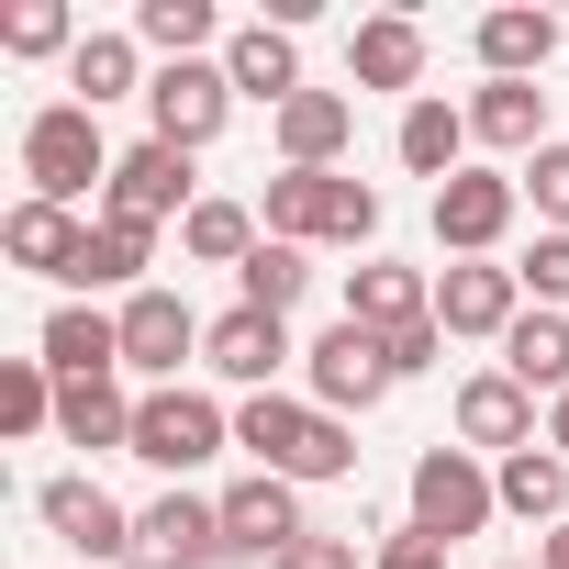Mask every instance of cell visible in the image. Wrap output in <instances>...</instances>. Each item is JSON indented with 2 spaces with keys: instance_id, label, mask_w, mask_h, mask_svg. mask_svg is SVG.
Here are the masks:
<instances>
[{
  "instance_id": "cell-36",
  "label": "cell",
  "mask_w": 569,
  "mask_h": 569,
  "mask_svg": "<svg viewBox=\"0 0 569 569\" xmlns=\"http://www.w3.org/2000/svg\"><path fill=\"white\" fill-rule=\"evenodd\" d=\"M513 190L547 212V234H569V146H536V157L513 168Z\"/></svg>"
},
{
  "instance_id": "cell-3",
  "label": "cell",
  "mask_w": 569,
  "mask_h": 569,
  "mask_svg": "<svg viewBox=\"0 0 569 569\" xmlns=\"http://www.w3.org/2000/svg\"><path fill=\"white\" fill-rule=\"evenodd\" d=\"M112 146H101V112L90 101H46L34 123H23V179H34V201H79V190H112Z\"/></svg>"
},
{
  "instance_id": "cell-1",
  "label": "cell",
  "mask_w": 569,
  "mask_h": 569,
  "mask_svg": "<svg viewBox=\"0 0 569 569\" xmlns=\"http://www.w3.org/2000/svg\"><path fill=\"white\" fill-rule=\"evenodd\" d=\"M234 447H246L257 469H279V480H347V469H358V436H347L325 402H291V391H257V402L234 413Z\"/></svg>"
},
{
  "instance_id": "cell-7",
  "label": "cell",
  "mask_w": 569,
  "mask_h": 569,
  "mask_svg": "<svg viewBox=\"0 0 569 569\" xmlns=\"http://www.w3.org/2000/svg\"><path fill=\"white\" fill-rule=\"evenodd\" d=\"M302 536H313V525H302V480H279V469H246V480L223 491V547H234V558H268V569H279Z\"/></svg>"
},
{
  "instance_id": "cell-16",
  "label": "cell",
  "mask_w": 569,
  "mask_h": 569,
  "mask_svg": "<svg viewBox=\"0 0 569 569\" xmlns=\"http://www.w3.org/2000/svg\"><path fill=\"white\" fill-rule=\"evenodd\" d=\"M458 447H469V458H480V447H502V458L547 447V436H536V391H525L513 369H480V380H458Z\"/></svg>"
},
{
  "instance_id": "cell-11",
  "label": "cell",
  "mask_w": 569,
  "mask_h": 569,
  "mask_svg": "<svg viewBox=\"0 0 569 569\" xmlns=\"http://www.w3.org/2000/svg\"><path fill=\"white\" fill-rule=\"evenodd\" d=\"M34 513H46V525H57V536H68L79 558H112V569H134V513H123V502H112V491H101L90 469L46 480V491H34Z\"/></svg>"
},
{
  "instance_id": "cell-37",
  "label": "cell",
  "mask_w": 569,
  "mask_h": 569,
  "mask_svg": "<svg viewBox=\"0 0 569 569\" xmlns=\"http://www.w3.org/2000/svg\"><path fill=\"white\" fill-rule=\"evenodd\" d=\"M513 279H525V302H536V313H569V234H536Z\"/></svg>"
},
{
  "instance_id": "cell-31",
  "label": "cell",
  "mask_w": 569,
  "mask_h": 569,
  "mask_svg": "<svg viewBox=\"0 0 569 569\" xmlns=\"http://www.w3.org/2000/svg\"><path fill=\"white\" fill-rule=\"evenodd\" d=\"M234 291H246V313H279V325H291V302L313 291V246H279V234H268V246L234 268Z\"/></svg>"
},
{
  "instance_id": "cell-33",
  "label": "cell",
  "mask_w": 569,
  "mask_h": 569,
  "mask_svg": "<svg viewBox=\"0 0 569 569\" xmlns=\"http://www.w3.org/2000/svg\"><path fill=\"white\" fill-rule=\"evenodd\" d=\"M57 391H68V380H57L46 358H0V436H46V425H57Z\"/></svg>"
},
{
  "instance_id": "cell-43",
  "label": "cell",
  "mask_w": 569,
  "mask_h": 569,
  "mask_svg": "<svg viewBox=\"0 0 569 569\" xmlns=\"http://www.w3.org/2000/svg\"><path fill=\"white\" fill-rule=\"evenodd\" d=\"M513 569H525V558H513Z\"/></svg>"
},
{
  "instance_id": "cell-27",
  "label": "cell",
  "mask_w": 569,
  "mask_h": 569,
  "mask_svg": "<svg viewBox=\"0 0 569 569\" xmlns=\"http://www.w3.org/2000/svg\"><path fill=\"white\" fill-rule=\"evenodd\" d=\"M558 57V12H480V68L491 79H536Z\"/></svg>"
},
{
  "instance_id": "cell-9",
  "label": "cell",
  "mask_w": 569,
  "mask_h": 569,
  "mask_svg": "<svg viewBox=\"0 0 569 569\" xmlns=\"http://www.w3.org/2000/svg\"><path fill=\"white\" fill-rule=\"evenodd\" d=\"M513 212H525V190H513L502 168H458V179L436 190V246H447V257H491V246L513 234Z\"/></svg>"
},
{
  "instance_id": "cell-28",
  "label": "cell",
  "mask_w": 569,
  "mask_h": 569,
  "mask_svg": "<svg viewBox=\"0 0 569 569\" xmlns=\"http://www.w3.org/2000/svg\"><path fill=\"white\" fill-rule=\"evenodd\" d=\"M257 246H268V223L246 201H190V223H179V257H201V268H246Z\"/></svg>"
},
{
  "instance_id": "cell-10",
  "label": "cell",
  "mask_w": 569,
  "mask_h": 569,
  "mask_svg": "<svg viewBox=\"0 0 569 569\" xmlns=\"http://www.w3.org/2000/svg\"><path fill=\"white\" fill-rule=\"evenodd\" d=\"M302 380H313V402L347 425V413H369V402L391 391V347H380L369 325H336L325 347H302Z\"/></svg>"
},
{
  "instance_id": "cell-22",
  "label": "cell",
  "mask_w": 569,
  "mask_h": 569,
  "mask_svg": "<svg viewBox=\"0 0 569 569\" xmlns=\"http://www.w3.org/2000/svg\"><path fill=\"white\" fill-rule=\"evenodd\" d=\"M57 436L90 447V458H101V447L134 458V391H123V380H68V391H57Z\"/></svg>"
},
{
  "instance_id": "cell-8",
  "label": "cell",
  "mask_w": 569,
  "mask_h": 569,
  "mask_svg": "<svg viewBox=\"0 0 569 569\" xmlns=\"http://www.w3.org/2000/svg\"><path fill=\"white\" fill-rule=\"evenodd\" d=\"M201 336H212V325H201L179 291H157V279L123 302V369L157 380V391H179V358H201Z\"/></svg>"
},
{
  "instance_id": "cell-4",
  "label": "cell",
  "mask_w": 569,
  "mask_h": 569,
  "mask_svg": "<svg viewBox=\"0 0 569 569\" xmlns=\"http://www.w3.org/2000/svg\"><path fill=\"white\" fill-rule=\"evenodd\" d=\"M491 513H502V480H491L469 447H425V458H413V536L458 547V536H480Z\"/></svg>"
},
{
  "instance_id": "cell-29",
  "label": "cell",
  "mask_w": 569,
  "mask_h": 569,
  "mask_svg": "<svg viewBox=\"0 0 569 569\" xmlns=\"http://www.w3.org/2000/svg\"><path fill=\"white\" fill-rule=\"evenodd\" d=\"M491 480H502V513H525V525H569V458H558V447H525V458H502Z\"/></svg>"
},
{
  "instance_id": "cell-18",
  "label": "cell",
  "mask_w": 569,
  "mask_h": 569,
  "mask_svg": "<svg viewBox=\"0 0 569 569\" xmlns=\"http://www.w3.org/2000/svg\"><path fill=\"white\" fill-rule=\"evenodd\" d=\"M0 246H12V268H34V279H68V291H79L90 223H79V212H57V201H12V223H0Z\"/></svg>"
},
{
  "instance_id": "cell-2",
  "label": "cell",
  "mask_w": 569,
  "mask_h": 569,
  "mask_svg": "<svg viewBox=\"0 0 569 569\" xmlns=\"http://www.w3.org/2000/svg\"><path fill=\"white\" fill-rule=\"evenodd\" d=\"M257 223L279 246H369L380 234V190L347 179V168H279L268 201H257Z\"/></svg>"
},
{
  "instance_id": "cell-6",
  "label": "cell",
  "mask_w": 569,
  "mask_h": 569,
  "mask_svg": "<svg viewBox=\"0 0 569 569\" xmlns=\"http://www.w3.org/2000/svg\"><path fill=\"white\" fill-rule=\"evenodd\" d=\"M223 112H234V79H223V57L157 68V90H146V123H157V146H179V157H201V146L223 134Z\"/></svg>"
},
{
  "instance_id": "cell-17",
  "label": "cell",
  "mask_w": 569,
  "mask_h": 569,
  "mask_svg": "<svg viewBox=\"0 0 569 569\" xmlns=\"http://www.w3.org/2000/svg\"><path fill=\"white\" fill-rule=\"evenodd\" d=\"M223 79H234L246 101H268V112H291V101H302V46H291V23L223 34Z\"/></svg>"
},
{
  "instance_id": "cell-25",
  "label": "cell",
  "mask_w": 569,
  "mask_h": 569,
  "mask_svg": "<svg viewBox=\"0 0 569 569\" xmlns=\"http://www.w3.org/2000/svg\"><path fill=\"white\" fill-rule=\"evenodd\" d=\"M469 134L480 146H547V90L536 79H480V101H469Z\"/></svg>"
},
{
  "instance_id": "cell-34",
  "label": "cell",
  "mask_w": 569,
  "mask_h": 569,
  "mask_svg": "<svg viewBox=\"0 0 569 569\" xmlns=\"http://www.w3.org/2000/svg\"><path fill=\"white\" fill-rule=\"evenodd\" d=\"M90 34L68 23V0H12L0 12V57H79Z\"/></svg>"
},
{
  "instance_id": "cell-41",
  "label": "cell",
  "mask_w": 569,
  "mask_h": 569,
  "mask_svg": "<svg viewBox=\"0 0 569 569\" xmlns=\"http://www.w3.org/2000/svg\"><path fill=\"white\" fill-rule=\"evenodd\" d=\"M547 447H558V458H569V391H558V402H547Z\"/></svg>"
},
{
  "instance_id": "cell-21",
  "label": "cell",
  "mask_w": 569,
  "mask_h": 569,
  "mask_svg": "<svg viewBox=\"0 0 569 569\" xmlns=\"http://www.w3.org/2000/svg\"><path fill=\"white\" fill-rule=\"evenodd\" d=\"M436 313V279H413V268H391V257H369L358 279H347V325H369V336H402V325H425Z\"/></svg>"
},
{
  "instance_id": "cell-14",
  "label": "cell",
  "mask_w": 569,
  "mask_h": 569,
  "mask_svg": "<svg viewBox=\"0 0 569 569\" xmlns=\"http://www.w3.org/2000/svg\"><path fill=\"white\" fill-rule=\"evenodd\" d=\"M101 212H112V223H146V234H157L168 212L190 223V157H179V146H157V134H146V146H123V168H112Z\"/></svg>"
},
{
  "instance_id": "cell-38",
  "label": "cell",
  "mask_w": 569,
  "mask_h": 569,
  "mask_svg": "<svg viewBox=\"0 0 569 569\" xmlns=\"http://www.w3.org/2000/svg\"><path fill=\"white\" fill-rule=\"evenodd\" d=\"M380 347H391V380H425V369H436V347H447V325L425 313V325H402V336H380Z\"/></svg>"
},
{
  "instance_id": "cell-12",
  "label": "cell",
  "mask_w": 569,
  "mask_h": 569,
  "mask_svg": "<svg viewBox=\"0 0 569 569\" xmlns=\"http://www.w3.org/2000/svg\"><path fill=\"white\" fill-rule=\"evenodd\" d=\"M212 558H234V547H223V502L168 491V502L134 513V569H212Z\"/></svg>"
},
{
  "instance_id": "cell-32",
  "label": "cell",
  "mask_w": 569,
  "mask_h": 569,
  "mask_svg": "<svg viewBox=\"0 0 569 569\" xmlns=\"http://www.w3.org/2000/svg\"><path fill=\"white\" fill-rule=\"evenodd\" d=\"M502 369H513L525 391L558 402V391H569V313H525V325L502 336Z\"/></svg>"
},
{
  "instance_id": "cell-26",
  "label": "cell",
  "mask_w": 569,
  "mask_h": 569,
  "mask_svg": "<svg viewBox=\"0 0 569 569\" xmlns=\"http://www.w3.org/2000/svg\"><path fill=\"white\" fill-rule=\"evenodd\" d=\"M391 146H402V168H413V179H436V190H447V179H458V157H469V112H458V101H413Z\"/></svg>"
},
{
  "instance_id": "cell-39",
  "label": "cell",
  "mask_w": 569,
  "mask_h": 569,
  "mask_svg": "<svg viewBox=\"0 0 569 569\" xmlns=\"http://www.w3.org/2000/svg\"><path fill=\"white\" fill-rule=\"evenodd\" d=\"M369 569H447V547H436V536H413V525H402V536H391V547H380V558H369Z\"/></svg>"
},
{
  "instance_id": "cell-35",
  "label": "cell",
  "mask_w": 569,
  "mask_h": 569,
  "mask_svg": "<svg viewBox=\"0 0 569 569\" xmlns=\"http://www.w3.org/2000/svg\"><path fill=\"white\" fill-rule=\"evenodd\" d=\"M134 46H157L168 68H190V57L212 46V0H146V12H134Z\"/></svg>"
},
{
  "instance_id": "cell-20",
  "label": "cell",
  "mask_w": 569,
  "mask_h": 569,
  "mask_svg": "<svg viewBox=\"0 0 569 569\" xmlns=\"http://www.w3.org/2000/svg\"><path fill=\"white\" fill-rule=\"evenodd\" d=\"M46 369H57V380H112V369H123V313L57 302V313H46Z\"/></svg>"
},
{
  "instance_id": "cell-13",
  "label": "cell",
  "mask_w": 569,
  "mask_h": 569,
  "mask_svg": "<svg viewBox=\"0 0 569 569\" xmlns=\"http://www.w3.org/2000/svg\"><path fill=\"white\" fill-rule=\"evenodd\" d=\"M291 358H302V347H291V325H279V313H246V302H234V313H212V336H201V369H212V380H234L246 402H257L279 369H291Z\"/></svg>"
},
{
  "instance_id": "cell-15",
  "label": "cell",
  "mask_w": 569,
  "mask_h": 569,
  "mask_svg": "<svg viewBox=\"0 0 569 569\" xmlns=\"http://www.w3.org/2000/svg\"><path fill=\"white\" fill-rule=\"evenodd\" d=\"M436 325H447V336H491V347H502V336L525 325V279H513V268H491V257H458V268L436 279Z\"/></svg>"
},
{
  "instance_id": "cell-42",
  "label": "cell",
  "mask_w": 569,
  "mask_h": 569,
  "mask_svg": "<svg viewBox=\"0 0 569 569\" xmlns=\"http://www.w3.org/2000/svg\"><path fill=\"white\" fill-rule=\"evenodd\" d=\"M536 569H569V525H547V547H536Z\"/></svg>"
},
{
  "instance_id": "cell-30",
  "label": "cell",
  "mask_w": 569,
  "mask_h": 569,
  "mask_svg": "<svg viewBox=\"0 0 569 569\" xmlns=\"http://www.w3.org/2000/svg\"><path fill=\"white\" fill-rule=\"evenodd\" d=\"M146 257H157V234L101 212V223H90V257H79V291H123V302H134V291H146Z\"/></svg>"
},
{
  "instance_id": "cell-19",
  "label": "cell",
  "mask_w": 569,
  "mask_h": 569,
  "mask_svg": "<svg viewBox=\"0 0 569 569\" xmlns=\"http://www.w3.org/2000/svg\"><path fill=\"white\" fill-rule=\"evenodd\" d=\"M347 79H358V90H413V79H425V23H413V12H369V23L347 34Z\"/></svg>"
},
{
  "instance_id": "cell-23",
  "label": "cell",
  "mask_w": 569,
  "mask_h": 569,
  "mask_svg": "<svg viewBox=\"0 0 569 569\" xmlns=\"http://www.w3.org/2000/svg\"><path fill=\"white\" fill-rule=\"evenodd\" d=\"M347 134H358V101L347 90H302L291 112H279V157H291V168H336Z\"/></svg>"
},
{
  "instance_id": "cell-24",
  "label": "cell",
  "mask_w": 569,
  "mask_h": 569,
  "mask_svg": "<svg viewBox=\"0 0 569 569\" xmlns=\"http://www.w3.org/2000/svg\"><path fill=\"white\" fill-rule=\"evenodd\" d=\"M68 90L101 112V101H146L157 79H146V46H134V34H90V46L68 57Z\"/></svg>"
},
{
  "instance_id": "cell-5",
  "label": "cell",
  "mask_w": 569,
  "mask_h": 569,
  "mask_svg": "<svg viewBox=\"0 0 569 569\" xmlns=\"http://www.w3.org/2000/svg\"><path fill=\"white\" fill-rule=\"evenodd\" d=\"M223 436H234V425H223V402H212V391H146V402H134V458H146V469H168V480H190Z\"/></svg>"
},
{
  "instance_id": "cell-40",
  "label": "cell",
  "mask_w": 569,
  "mask_h": 569,
  "mask_svg": "<svg viewBox=\"0 0 569 569\" xmlns=\"http://www.w3.org/2000/svg\"><path fill=\"white\" fill-rule=\"evenodd\" d=\"M279 569H358V547H347V536H302V547L279 558Z\"/></svg>"
}]
</instances>
